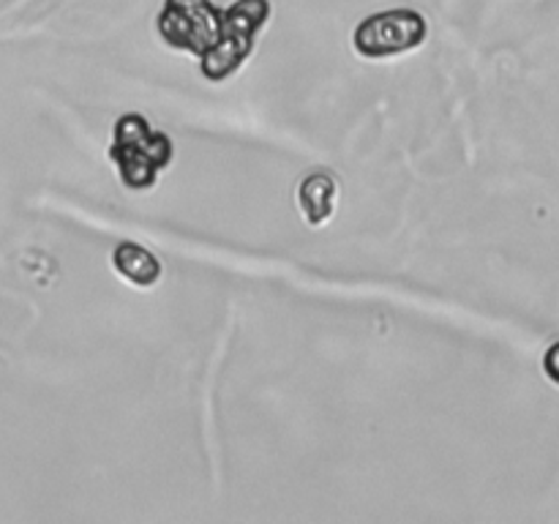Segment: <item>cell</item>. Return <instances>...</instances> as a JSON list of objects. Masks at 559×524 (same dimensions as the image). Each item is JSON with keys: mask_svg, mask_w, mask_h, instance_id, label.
I'll return each mask as SVG.
<instances>
[{"mask_svg": "<svg viewBox=\"0 0 559 524\" xmlns=\"http://www.w3.org/2000/svg\"><path fill=\"white\" fill-rule=\"evenodd\" d=\"M338 205V180L331 172H309L298 183V207L311 227L333 218Z\"/></svg>", "mask_w": 559, "mask_h": 524, "instance_id": "5b68a950", "label": "cell"}, {"mask_svg": "<svg viewBox=\"0 0 559 524\" xmlns=\"http://www.w3.org/2000/svg\"><path fill=\"white\" fill-rule=\"evenodd\" d=\"M271 16L267 0H238L222 11V33L216 44L200 55V71L205 80L224 82L233 76L254 49L257 33Z\"/></svg>", "mask_w": 559, "mask_h": 524, "instance_id": "7a4b0ae2", "label": "cell"}, {"mask_svg": "<svg viewBox=\"0 0 559 524\" xmlns=\"http://www.w3.org/2000/svg\"><path fill=\"white\" fill-rule=\"evenodd\" d=\"M109 158L118 167L126 189H153L158 175L173 162V140L164 131L153 129L140 112H126L115 123Z\"/></svg>", "mask_w": 559, "mask_h": 524, "instance_id": "6da1fadb", "label": "cell"}, {"mask_svg": "<svg viewBox=\"0 0 559 524\" xmlns=\"http://www.w3.org/2000/svg\"><path fill=\"white\" fill-rule=\"evenodd\" d=\"M112 267L123 282L134 284V287L140 289L156 287L158 278H162L164 273L162 260L142 243H134V240H120V243L115 246Z\"/></svg>", "mask_w": 559, "mask_h": 524, "instance_id": "8992f818", "label": "cell"}, {"mask_svg": "<svg viewBox=\"0 0 559 524\" xmlns=\"http://www.w3.org/2000/svg\"><path fill=\"white\" fill-rule=\"evenodd\" d=\"M222 33V11L211 0H167L158 14V36L175 49L200 58Z\"/></svg>", "mask_w": 559, "mask_h": 524, "instance_id": "277c9868", "label": "cell"}, {"mask_svg": "<svg viewBox=\"0 0 559 524\" xmlns=\"http://www.w3.org/2000/svg\"><path fill=\"white\" fill-rule=\"evenodd\" d=\"M429 36V25L424 16L413 9H393L371 14L355 27L353 44L358 55L369 60L396 58V55L413 52Z\"/></svg>", "mask_w": 559, "mask_h": 524, "instance_id": "3957f363", "label": "cell"}, {"mask_svg": "<svg viewBox=\"0 0 559 524\" xmlns=\"http://www.w3.org/2000/svg\"><path fill=\"white\" fill-rule=\"evenodd\" d=\"M544 374L549 377L555 385H559V342L551 344L544 355Z\"/></svg>", "mask_w": 559, "mask_h": 524, "instance_id": "52a82bcc", "label": "cell"}]
</instances>
